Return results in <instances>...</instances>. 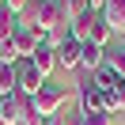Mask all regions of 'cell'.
I'll return each instance as SVG.
<instances>
[{"label":"cell","mask_w":125,"mask_h":125,"mask_svg":"<svg viewBox=\"0 0 125 125\" xmlns=\"http://www.w3.org/2000/svg\"><path fill=\"white\" fill-rule=\"evenodd\" d=\"M83 114H87V110L76 102V106H61L57 117H61V125H83Z\"/></svg>","instance_id":"16"},{"label":"cell","mask_w":125,"mask_h":125,"mask_svg":"<svg viewBox=\"0 0 125 125\" xmlns=\"http://www.w3.org/2000/svg\"><path fill=\"white\" fill-rule=\"evenodd\" d=\"M0 4H4V0H0Z\"/></svg>","instance_id":"22"},{"label":"cell","mask_w":125,"mask_h":125,"mask_svg":"<svg viewBox=\"0 0 125 125\" xmlns=\"http://www.w3.org/2000/svg\"><path fill=\"white\" fill-rule=\"evenodd\" d=\"M80 106H83L87 114H102V110H106V95H102L99 87H91V80H83V83H80Z\"/></svg>","instance_id":"5"},{"label":"cell","mask_w":125,"mask_h":125,"mask_svg":"<svg viewBox=\"0 0 125 125\" xmlns=\"http://www.w3.org/2000/svg\"><path fill=\"white\" fill-rule=\"evenodd\" d=\"M106 110L110 114H121L125 110V83H117L114 91H106Z\"/></svg>","instance_id":"15"},{"label":"cell","mask_w":125,"mask_h":125,"mask_svg":"<svg viewBox=\"0 0 125 125\" xmlns=\"http://www.w3.org/2000/svg\"><path fill=\"white\" fill-rule=\"evenodd\" d=\"M23 102H27V95H19V91L0 95V125H19V117H23Z\"/></svg>","instance_id":"4"},{"label":"cell","mask_w":125,"mask_h":125,"mask_svg":"<svg viewBox=\"0 0 125 125\" xmlns=\"http://www.w3.org/2000/svg\"><path fill=\"white\" fill-rule=\"evenodd\" d=\"M99 19H102V11H91V8H87L83 15H76V19L68 23V34H72L76 42H87V38H91V31H95V23H99Z\"/></svg>","instance_id":"6"},{"label":"cell","mask_w":125,"mask_h":125,"mask_svg":"<svg viewBox=\"0 0 125 125\" xmlns=\"http://www.w3.org/2000/svg\"><path fill=\"white\" fill-rule=\"evenodd\" d=\"M15 68H19V95H27V99H34V95H38V91H42V87H46V83H49V80H46V76H42V72H38V68H34V64H31V61H19V64H15Z\"/></svg>","instance_id":"3"},{"label":"cell","mask_w":125,"mask_h":125,"mask_svg":"<svg viewBox=\"0 0 125 125\" xmlns=\"http://www.w3.org/2000/svg\"><path fill=\"white\" fill-rule=\"evenodd\" d=\"M87 80H91V87H99L102 95H106V91H114V87L121 83V80H117L114 72L106 68V64H99V68H95V72H91V76H87Z\"/></svg>","instance_id":"11"},{"label":"cell","mask_w":125,"mask_h":125,"mask_svg":"<svg viewBox=\"0 0 125 125\" xmlns=\"http://www.w3.org/2000/svg\"><path fill=\"white\" fill-rule=\"evenodd\" d=\"M15 27H19V19L11 15L4 4H0V46H11V34H15Z\"/></svg>","instance_id":"13"},{"label":"cell","mask_w":125,"mask_h":125,"mask_svg":"<svg viewBox=\"0 0 125 125\" xmlns=\"http://www.w3.org/2000/svg\"><path fill=\"white\" fill-rule=\"evenodd\" d=\"M87 8H91V11H102V8H106V0H87Z\"/></svg>","instance_id":"20"},{"label":"cell","mask_w":125,"mask_h":125,"mask_svg":"<svg viewBox=\"0 0 125 125\" xmlns=\"http://www.w3.org/2000/svg\"><path fill=\"white\" fill-rule=\"evenodd\" d=\"M102 64H106V68H110V72H114V76L125 83V46H110V49H106V61H102Z\"/></svg>","instance_id":"12"},{"label":"cell","mask_w":125,"mask_h":125,"mask_svg":"<svg viewBox=\"0 0 125 125\" xmlns=\"http://www.w3.org/2000/svg\"><path fill=\"white\" fill-rule=\"evenodd\" d=\"M46 125H61V117H46Z\"/></svg>","instance_id":"21"},{"label":"cell","mask_w":125,"mask_h":125,"mask_svg":"<svg viewBox=\"0 0 125 125\" xmlns=\"http://www.w3.org/2000/svg\"><path fill=\"white\" fill-rule=\"evenodd\" d=\"M31 102H34V110H38L42 117H57V114H61V106L68 102V91H64V87H57V83H46Z\"/></svg>","instance_id":"2"},{"label":"cell","mask_w":125,"mask_h":125,"mask_svg":"<svg viewBox=\"0 0 125 125\" xmlns=\"http://www.w3.org/2000/svg\"><path fill=\"white\" fill-rule=\"evenodd\" d=\"M19 125H46V117L34 110V102H31V99L23 102V117H19Z\"/></svg>","instance_id":"17"},{"label":"cell","mask_w":125,"mask_h":125,"mask_svg":"<svg viewBox=\"0 0 125 125\" xmlns=\"http://www.w3.org/2000/svg\"><path fill=\"white\" fill-rule=\"evenodd\" d=\"M31 64H34V68H38V72H42V76H46V80H49V72H53V68H57V53H53V49H49V46H46V42H42V46H38V49H34V57H31Z\"/></svg>","instance_id":"10"},{"label":"cell","mask_w":125,"mask_h":125,"mask_svg":"<svg viewBox=\"0 0 125 125\" xmlns=\"http://www.w3.org/2000/svg\"><path fill=\"white\" fill-rule=\"evenodd\" d=\"M102 61H106V49H102V46H95V42H80V68H83L87 76H91Z\"/></svg>","instance_id":"7"},{"label":"cell","mask_w":125,"mask_h":125,"mask_svg":"<svg viewBox=\"0 0 125 125\" xmlns=\"http://www.w3.org/2000/svg\"><path fill=\"white\" fill-rule=\"evenodd\" d=\"M53 53H57V64H61V68H80V42H76V38L61 42Z\"/></svg>","instance_id":"9"},{"label":"cell","mask_w":125,"mask_h":125,"mask_svg":"<svg viewBox=\"0 0 125 125\" xmlns=\"http://www.w3.org/2000/svg\"><path fill=\"white\" fill-rule=\"evenodd\" d=\"M42 42H46V34H42V31H34V27L19 23V27H15V34H11V53H15L19 61H31L34 49H38Z\"/></svg>","instance_id":"1"},{"label":"cell","mask_w":125,"mask_h":125,"mask_svg":"<svg viewBox=\"0 0 125 125\" xmlns=\"http://www.w3.org/2000/svg\"><path fill=\"white\" fill-rule=\"evenodd\" d=\"M102 19L114 34H125V0H106V8H102Z\"/></svg>","instance_id":"8"},{"label":"cell","mask_w":125,"mask_h":125,"mask_svg":"<svg viewBox=\"0 0 125 125\" xmlns=\"http://www.w3.org/2000/svg\"><path fill=\"white\" fill-rule=\"evenodd\" d=\"M83 125H114V114H83Z\"/></svg>","instance_id":"18"},{"label":"cell","mask_w":125,"mask_h":125,"mask_svg":"<svg viewBox=\"0 0 125 125\" xmlns=\"http://www.w3.org/2000/svg\"><path fill=\"white\" fill-rule=\"evenodd\" d=\"M31 4H34V0H4V8H8V11H11V15H15V19L23 15V11L31 8Z\"/></svg>","instance_id":"19"},{"label":"cell","mask_w":125,"mask_h":125,"mask_svg":"<svg viewBox=\"0 0 125 125\" xmlns=\"http://www.w3.org/2000/svg\"><path fill=\"white\" fill-rule=\"evenodd\" d=\"M19 64V61H15ZM15 64H4L0 68V95H11V91H19V68Z\"/></svg>","instance_id":"14"}]
</instances>
